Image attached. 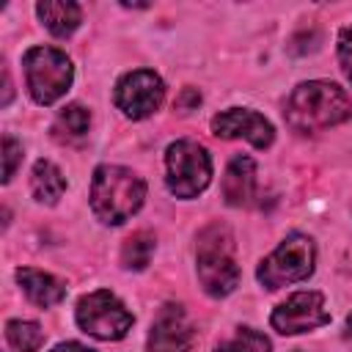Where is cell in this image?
Here are the masks:
<instances>
[{"mask_svg":"<svg viewBox=\"0 0 352 352\" xmlns=\"http://www.w3.org/2000/svg\"><path fill=\"white\" fill-rule=\"evenodd\" d=\"M286 124L294 132H322L327 126H336L352 116V102L349 96L336 85L324 80L302 82L292 91L286 99Z\"/></svg>","mask_w":352,"mask_h":352,"instance_id":"obj_1","label":"cell"},{"mask_svg":"<svg viewBox=\"0 0 352 352\" xmlns=\"http://www.w3.org/2000/svg\"><path fill=\"white\" fill-rule=\"evenodd\" d=\"M146 198V184L138 173L121 165H99L91 182V206L102 223L118 226L129 220Z\"/></svg>","mask_w":352,"mask_h":352,"instance_id":"obj_2","label":"cell"},{"mask_svg":"<svg viewBox=\"0 0 352 352\" xmlns=\"http://www.w3.org/2000/svg\"><path fill=\"white\" fill-rule=\"evenodd\" d=\"M198 278L206 294L226 297L239 283V267L234 258V239L223 223H212L198 234Z\"/></svg>","mask_w":352,"mask_h":352,"instance_id":"obj_3","label":"cell"},{"mask_svg":"<svg viewBox=\"0 0 352 352\" xmlns=\"http://www.w3.org/2000/svg\"><path fill=\"white\" fill-rule=\"evenodd\" d=\"M25 77H28V91L38 104H52L60 99L74 77L72 60L55 50V47H33L25 52Z\"/></svg>","mask_w":352,"mask_h":352,"instance_id":"obj_4","label":"cell"},{"mask_svg":"<svg viewBox=\"0 0 352 352\" xmlns=\"http://www.w3.org/2000/svg\"><path fill=\"white\" fill-rule=\"evenodd\" d=\"M168 165V190L176 198H195L206 190L212 179V160L206 148L195 140H176L165 154Z\"/></svg>","mask_w":352,"mask_h":352,"instance_id":"obj_5","label":"cell"},{"mask_svg":"<svg viewBox=\"0 0 352 352\" xmlns=\"http://www.w3.org/2000/svg\"><path fill=\"white\" fill-rule=\"evenodd\" d=\"M314 242L302 234H289L261 264H258V280L267 289H278L283 283H294L302 280L314 272Z\"/></svg>","mask_w":352,"mask_h":352,"instance_id":"obj_6","label":"cell"},{"mask_svg":"<svg viewBox=\"0 0 352 352\" xmlns=\"http://www.w3.org/2000/svg\"><path fill=\"white\" fill-rule=\"evenodd\" d=\"M74 316H77V324L82 327V333H88L94 338H102V341L124 338L126 330L135 322L132 314L124 308V302L116 294H110L107 289L85 294L77 302Z\"/></svg>","mask_w":352,"mask_h":352,"instance_id":"obj_7","label":"cell"},{"mask_svg":"<svg viewBox=\"0 0 352 352\" xmlns=\"http://www.w3.org/2000/svg\"><path fill=\"white\" fill-rule=\"evenodd\" d=\"M162 96H165V85L148 69L129 72L116 85V104L129 118H146V116H151L162 104Z\"/></svg>","mask_w":352,"mask_h":352,"instance_id":"obj_8","label":"cell"},{"mask_svg":"<svg viewBox=\"0 0 352 352\" xmlns=\"http://www.w3.org/2000/svg\"><path fill=\"white\" fill-rule=\"evenodd\" d=\"M270 322L278 333L294 336V333H305L327 324L330 314L324 311V297L319 292H297L272 311Z\"/></svg>","mask_w":352,"mask_h":352,"instance_id":"obj_9","label":"cell"},{"mask_svg":"<svg viewBox=\"0 0 352 352\" xmlns=\"http://www.w3.org/2000/svg\"><path fill=\"white\" fill-rule=\"evenodd\" d=\"M195 344V330L184 316L182 305H162L151 333H148V352H187Z\"/></svg>","mask_w":352,"mask_h":352,"instance_id":"obj_10","label":"cell"},{"mask_svg":"<svg viewBox=\"0 0 352 352\" xmlns=\"http://www.w3.org/2000/svg\"><path fill=\"white\" fill-rule=\"evenodd\" d=\"M212 129H214L217 138H228V140L245 138L256 148H267L275 138V129L264 116H258L256 110H242V107H234V110H226V113L214 116Z\"/></svg>","mask_w":352,"mask_h":352,"instance_id":"obj_11","label":"cell"},{"mask_svg":"<svg viewBox=\"0 0 352 352\" xmlns=\"http://www.w3.org/2000/svg\"><path fill=\"white\" fill-rule=\"evenodd\" d=\"M256 195V165L250 157L236 154L223 176V198L231 206H248Z\"/></svg>","mask_w":352,"mask_h":352,"instance_id":"obj_12","label":"cell"},{"mask_svg":"<svg viewBox=\"0 0 352 352\" xmlns=\"http://www.w3.org/2000/svg\"><path fill=\"white\" fill-rule=\"evenodd\" d=\"M16 280H19L22 292L28 294V300L41 305V308H50V305H55V302H60L66 297V286L58 278H52L50 272H41V270L19 267L16 270Z\"/></svg>","mask_w":352,"mask_h":352,"instance_id":"obj_13","label":"cell"},{"mask_svg":"<svg viewBox=\"0 0 352 352\" xmlns=\"http://www.w3.org/2000/svg\"><path fill=\"white\" fill-rule=\"evenodd\" d=\"M36 11H38L41 22L47 25V30L52 36H60V38L72 36L77 30V25H80V16H82L80 6L77 3H66V0H44V3L36 6Z\"/></svg>","mask_w":352,"mask_h":352,"instance_id":"obj_14","label":"cell"},{"mask_svg":"<svg viewBox=\"0 0 352 352\" xmlns=\"http://www.w3.org/2000/svg\"><path fill=\"white\" fill-rule=\"evenodd\" d=\"M30 190L36 195V201L41 204H55L63 190H66V179L58 170V165H52L50 160H38L33 165V176H30Z\"/></svg>","mask_w":352,"mask_h":352,"instance_id":"obj_15","label":"cell"},{"mask_svg":"<svg viewBox=\"0 0 352 352\" xmlns=\"http://www.w3.org/2000/svg\"><path fill=\"white\" fill-rule=\"evenodd\" d=\"M88 124H91V113L82 104H69L58 113L52 132L58 140H80L88 132Z\"/></svg>","mask_w":352,"mask_h":352,"instance_id":"obj_16","label":"cell"},{"mask_svg":"<svg viewBox=\"0 0 352 352\" xmlns=\"http://www.w3.org/2000/svg\"><path fill=\"white\" fill-rule=\"evenodd\" d=\"M151 253H154V234L135 231L132 236H126L121 248V264L129 270H143L151 261Z\"/></svg>","mask_w":352,"mask_h":352,"instance_id":"obj_17","label":"cell"},{"mask_svg":"<svg viewBox=\"0 0 352 352\" xmlns=\"http://www.w3.org/2000/svg\"><path fill=\"white\" fill-rule=\"evenodd\" d=\"M6 336H8L11 346L19 349V352H36V349L44 344V330H41L36 322L14 319V322L6 324Z\"/></svg>","mask_w":352,"mask_h":352,"instance_id":"obj_18","label":"cell"},{"mask_svg":"<svg viewBox=\"0 0 352 352\" xmlns=\"http://www.w3.org/2000/svg\"><path fill=\"white\" fill-rule=\"evenodd\" d=\"M270 338L253 327H239L231 338H226L214 352H270Z\"/></svg>","mask_w":352,"mask_h":352,"instance_id":"obj_19","label":"cell"},{"mask_svg":"<svg viewBox=\"0 0 352 352\" xmlns=\"http://www.w3.org/2000/svg\"><path fill=\"white\" fill-rule=\"evenodd\" d=\"M3 154H6V170H3V182H8L11 176H14V170H16V162L22 160V146L11 138V135H6L3 138Z\"/></svg>","mask_w":352,"mask_h":352,"instance_id":"obj_20","label":"cell"},{"mask_svg":"<svg viewBox=\"0 0 352 352\" xmlns=\"http://www.w3.org/2000/svg\"><path fill=\"white\" fill-rule=\"evenodd\" d=\"M338 60L344 66V74L352 82V28H341L338 33Z\"/></svg>","mask_w":352,"mask_h":352,"instance_id":"obj_21","label":"cell"},{"mask_svg":"<svg viewBox=\"0 0 352 352\" xmlns=\"http://www.w3.org/2000/svg\"><path fill=\"white\" fill-rule=\"evenodd\" d=\"M198 102H201V94L195 88H184L182 96L176 99V107L179 110H192V107H198Z\"/></svg>","mask_w":352,"mask_h":352,"instance_id":"obj_22","label":"cell"},{"mask_svg":"<svg viewBox=\"0 0 352 352\" xmlns=\"http://www.w3.org/2000/svg\"><path fill=\"white\" fill-rule=\"evenodd\" d=\"M52 352H94V349H88V346H82L77 341H66V344H58Z\"/></svg>","mask_w":352,"mask_h":352,"instance_id":"obj_23","label":"cell"},{"mask_svg":"<svg viewBox=\"0 0 352 352\" xmlns=\"http://www.w3.org/2000/svg\"><path fill=\"white\" fill-rule=\"evenodd\" d=\"M344 336H346V338H349V341H352V314H349V316H346V333H344Z\"/></svg>","mask_w":352,"mask_h":352,"instance_id":"obj_24","label":"cell"},{"mask_svg":"<svg viewBox=\"0 0 352 352\" xmlns=\"http://www.w3.org/2000/svg\"><path fill=\"white\" fill-rule=\"evenodd\" d=\"M294 352H302V349H294Z\"/></svg>","mask_w":352,"mask_h":352,"instance_id":"obj_25","label":"cell"}]
</instances>
